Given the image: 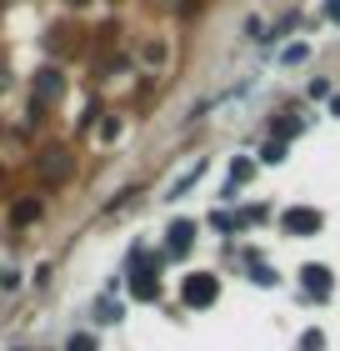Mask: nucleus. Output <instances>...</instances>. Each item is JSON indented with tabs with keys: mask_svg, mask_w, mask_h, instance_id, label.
Returning <instances> with one entry per match:
<instances>
[{
	"mask_svg": "<svg viewBox=\"0 0 340 351\" xmlns=\"http://www.w3.org/2000/svg\"><path fill=\"white\" fill-rule=\"evenodd\" d=\"M181 301L190 311L215 306V301H220V276H215V271H190V276L181 281Z\"/></svg>",
	"mask_w": 340,
	"mask_h": 351,
	"instance_id": "f257e3e1",
	"label": "nucleus"
},
{
	"mask_svg": "<svg viewBox=\"0 0 340 351\" xmlns=\"http://www.w3.org/2000/svg\"><path fill=\"white\" fill-rule=\"evenodd\" d=\"M280 226H285L290 236H315L320 226H326V216H320L315 206H290V211L280 216Z\"/></svg>",
	"mask_w": 340,
	"mask_h": 351,
	"instance_id": "f03ea898",
	"label": "nucleus"
},
{
	"mask_svg": "<svg viewBox=\"0 0 340 351\" xmlns=\"http://www.w3.org/2000/svg\"><path fill=\"white\" fill-rule=\"evenodd\" d=\"M131 296L135 301H160V276H155V266H151L145 251H140V266L131 271Z\"/></svg>",
	"mask_w": 340,
	"mask_h": 351,
	"instance_id": "7ed1b4c3",
	"label": "nucleus"
},
{
	"mask_svg": "<svg viewBox=\"0 0 340 351\" xmlns=\"http://www.w3.org/2000/svg\"><path fill=\"white\" fill-rule=\"evenodd\" d=\"M300 286H305V291H311L315 301H326V296L335 291V276H330V266L311 261V266H300Z\"/></svg>",
	"mask_w": 340,
	"mask_h": 351,
	"instance_id": "20e7f679",
	"label": "nucleus"
},
{
	"mask_svg": "<svg viewBox=\"0 0 340 351\" xmlns=\"http://www.w3.org/2000/svg\"><path fill=\"white\" fill-rule=\"evenodd\" d=\"M190 246H196V221H170V231H166V251L175 261L190 256Z\"/></svg>",
	"mask_w": 340,
	"mask_h": 351,
	"instance_id": "39448f33",
	"label": "nucleus"
},
{
	"mask_svg": "<svg viewBox=\"0 0 340 351\" xmlns=\"http://www.w3.org/2000/svg\"><path fill=\"white\" fill-rule=\"evenodd\" d=\"M250 176H255V161H250V156H235V161H231V186H225V201H231L235 186H246Z\"/></svg>",
	"mask_w": 340,
	"mask_h": 351,
	"instance_id": "423d86ee",
	"label": "nucleus"
},
{
	"mask_svg": "<svg viewBox=\"0 0 340 351\" xmlns=\"http://www.w3.org/2000/svg\"><path fill=\"white\" fill-rule=\"evenodd\" d=\"M10 221H15V226H30V221H40V201H15V206H10Z\"/></svg>",
	"mask_w": 340,
	"mask_h": 351,
	"instance_id": "0eeeda50",
	"label": "nucleus"
},
{
	"mask_svg": "<svg viewBox=\"0 0 340 351\" xmlns=\"http://www.w3.org/2000/svg\"><path fill=\"white\" fill-rule=\"evenodd\" d=\"M51 95H60V75H55V71H40V81H36V101H51Z\"/></svg>",
	"mask_w": 340,
	"mask_h": 351,
	"instance_id": "6e6552de",
	"label": "nucleus"
},
{
	"mask_svg": "<svg viewBox=\"0 0 340 351\" xmlns=\"http://www.w3.org/2000/svg\"><path fill=\"white\" fill-rule=\"evenodd\" d=\"M300 131H305L300 116H280V121H275V141H290V136H300Z\"/></svg>",
	"mask_w": 340,
	"mask_h": 351,
	"instance_id": "1a4fd4ad",
	"label": "nucleus"
},
{
	"mask_svg": "<svg viewBox=\"0 0 340 351\" xmlns=\"http://www.w3.org/2000/svg\"><path fill=\"white\" fill-rule=\"evenodd\" d=\"M66 351H101V341H95V331H75L66 341Z\"/></svg>",
	"mask_w": 340,
	"mask_h": 351,
	"instance_id": "9d476101",
	"label": "nucleus"
},
{
	"mask_svg": "<svg viewBox=\"0 0 340 351\" xmlns=\"http://www.w3.org/2000/svg\"><path fill=\"white\" fill-rule=\"evenodd\" d=\"M305 56H311V45H300V40H296V45H285V56H280V60H285V66H300Z\"/></svg>",
	"mask_w": 340,
	"mask_h": 351,
	"instance_id": "9b49d317",
	"label": "nucleus"
},
{
	"mask_svg": "<svg viewBox=\"0 0 340 351\" xmlns=\"http://www.w3.org/2000/svg\"><path fill=\"white\" fill-rule=\"evenodd\" d=\"M261 161H270V166H280V161H285V141H270V146L261 151Z\"/></svg>",
	"mask_w": 340,
	"mask_h": 351,
	"instance_id": "f8f14e48",
	"label": "nucleus"
},
{
	"mask_svg": "<svg viewBox=\"0 0 340 351\" xmlns=\"http://www.w3.org/2000/svg\"><path fill=\"white\" fill-rule=\"evenodd\" d=\"M250 281H255V286H275V281H280V276H275V271H270V266H250Z\"/></svg>",
	"mask_w": 340,
	"mask_h": 351,
	"instance_id": "ddd939ff",
	"label": "nucleus"
},
{
	"mask_svg": "<svg viewBox=\"0 0 340 351\" xmlns=\"http://www.w3.org/2000/svg\"><path fill=\"white\" fill-rule=\"evenodd\" d=\"M320 346H326V337H320V331H305V337H300V351H320Z\"/></svg>",
	"mask_w": 340,
	"mask_h": 351,
	"instance_id": "4468645a",
	"label": "nucleus"
},
{
	"mask_svg": "<svg viewBox=\"0 0 340 351\" xmlns=\"http://www.w3.org/2000/svg\"><path fill=\"white\" fill-rule=\"evenodd\" d=\"M326 15H330V21L340 25V0H326Z\"/></svg>",
	"mask_w": 340,
	"mask_h": 351,
	"instance_id": "2eb2a0df",
	"label": "nucleus"
},
{
	"mask_svg": "<svg viewBox=\"0 0 340 351\" xmlns=\"http://www.w3.org/2000/svg\"><path fill=\"white\" fill-rule=\"evenodd\" d=\"M330 116L340 121V95H330Z\"/></svg>",
	"mask_w": 340,
	"mask_h": 351,
	"instance_id": "dca6fc26",
	"label": "nucleus"
},
{
	"mask_svg": "<svg viewBox=\"0 0 340 351\" xmlns=\"http://www.w3.org/2000/svg\"><path fill=\"white\" fill-rule=\"evenodd\" d=\"M75 5H80V0H75Z\"/></svg>",
	"mask_w": 340,
	"mask_h": 351,
	"instance_id": "f3484780",
	"label": "nucleus"
}]
</instances>
